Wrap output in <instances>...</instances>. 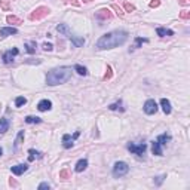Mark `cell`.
I'll use <instances>...</instances> for the list:
<instances>
[{
	"instance_id": "obj_1",
	"label": "cell",
	"mask_w": 190,
	"mask_h": 190,
	"mask_svg": "<svg viewBox=\"0 0 190 190\" xmlns=\"http://www.w3.org/2000/svg\"><path fill=\"white\" fill-rule=\"evenodd\" d=\"M126 40H128V33L125 30H116V31L101 36L95 43V48L97 49H111V48L123 45Z\"/></svg>"
},
{
	"instance_id": "obj_2",
	"label": "cell",
	"mask_w": 190,
	"mask_h": 190,
	"mask_svg": "<svg viewBox=\"0 0 190 190\" xmlns=\"http://www.w3.org/2000/svg\"><path fill=\"white\" fill-rule=\"evenodd\" d=\"M70 77H71V68L70 67H57L48 73L46 83L49 86H55V85L67 82Z\"/></svg>"
},
{
	"instance_id": "obj_3",
	"label": "cell",
	"mask_w": 190,
	"mask_h": 190,
	"mask_svg": "<svg viewBox=\"0 0 190 190\" xmlns=\"http://www.w3.org/2000/svg\"><path fill=\"white\" fill-rule=\"evenodd\" d=\"M57 30H58V33L66 34L68 39H71V42H73V43H75L77 48L83 46V43H85V39H82V37H76L75 34H73L71 31H70V30H68V27L66 25V24H60V25H57Z\"/></svg>"
},
{
	"instance_id": "obj_4",
	"label": "cell",
	"mask_w": 190,
	"mask_h": 190,
	"mask_svg": "<svg viewBox=\"0 0 190 190\" xmlns=\"http://www.w3.org/2000/svg\"><path fill=\"white\" fill-rule=\"evenodd\" d=\"M49 7L46 6H39V7H36L33 12L30 14V20L31 21H39V20H43L45 16H48L49 15Z\"/></svg>"
},
{
	"instance_id": "obj_5",
	"label": "cell",
	"mask_w": 190,
	"mask_h": 190,
	"mask_svg": "<svg viewBox=\"0 0 190 190\" xmlns=\"http://www.w3.org/2000/svg\"><path fill=\"white\" fill-rule=\"evenodd\" d=\"M128 171H129L128 163H125V162H116L115 166H113V175H115L116 178H119V177H123L125 174H128Z\"/></svg>"
},
{
	"instance_id": "obj_6",
	"label": "cell",
	"mask_w": 190,
	"mask_h": 190,
	"mask_svg": "<svg viewBox=\"0 0 190 190\" xmlns=\"http://www.w3.org/2000/svg\"><path fill=\"white\" fill-rule=\"evenodd\" d=\"M128 150L131 152V153H134V155H137V156H142L144 153H146V150H147V146L144 144V142H141V144H134V142H128Z\"/></svg>"
},
{
	"instance_id": "obj_7",
	"label": "cell",
	"mask_w": 190,
	"mask_h": 190,
	"mask_svg": "<svg viewBox=\"0 0 190 190\" xmlns=\"http://www.w3.org/2000/svg\"><path fill=\"white\" fill-rule=\"evenodd\" d=\"M18 54H20V51H18L16 48L11 49V51H6V52L3 54V62H5V64H12V62H14V58Z\"/></svg>"
},
{
	"instance_id": "obj_8",
	"label": "cell",
	"mask_w": 190,
	"mask_h": 190,
	"mask_svg": "<svg viewBox=\"0 0 190 190\" xmlns=\"http://www.w3.org/2000/svg\"><path fill=\"white\" fill-rule=\"evenodd\" d=\"M157 111V104L155 100H147L144 104V113L146 115H155Z\"/></svg>"
},
{
	"instance_id": "obj_9",
	"label": "cell",
	"mask_w": 190,
	"mask_h": 190,
	"mask_svg": "<svg viewBox=\"0 0 190 190\" xmlns=\"http://www.w3.org/2000/svg\"><path fill=\"white\" fill-rule=\"evenodd\" d=\"M79 134H80V132H79V131H76L73 137H70L68 134H66V135L62 137V141H64L62 142V146H64V149H70V147H73V141L79 137Z\"/></svg>"
},
{
	"instance_id": "obj_10",
	"label": "cell",
	"mask_w": 190,
	"mask_h": 190,
	"mask_svg": "<svg viewBox=\"0 0 190 190\" xmlns=\"http://www.w3.org/2000/svg\"><path fill=\"white\" fill-rule=\"evenodd\" d=\"M95 18H98V20H111V18H113V14H111L110 9L104 7V9H100V11L95 12Z\"/></svg>"
},
{
	"instance_id": "obj_11",
	"label": "cell",
	"mask_w": 190,
	"mask_h": 190,
	"mask_svg": "<svg viewBox=\"0 0 190 190\" xmlns=\"http://www.w3.org/2000/svg\"><path fill=\"white\" fill-rule=\"evenodd\" d=\"M27 170H28V165H25V163H20V165H15V166L11 168L12 174H15V175H21V174H24Z\"/></svg>"
},
{
	"instance_id": "obj_12",
	"label": "cell",
	"mask_w": 190,
	"mask_h": 190,
	"mask_svg": "<svg viewBox=\"0 0 190 190\" xmlns=\"http://www.w3.org/2000/svg\"><path fill=\"white\" fill-rule=\"evenodd\" d=\"M18 30L14 27H3L0 28V37H6V36H11V34H16Z\"/></svg>"
},
{
	"instance_id": "obj_13",
	"label": "cell",
	"mask_w": 190,
	"mask_h": 190,
	"mask_svg": "<svg viewBox=\"0 0 190 190\" xmlns=\"http://www.w3.org/2000/svg\"><path fill=\"white\" fill-rule=\"evenodd\" d=\"M51 107H52V102L49 101V100H42L37 104V109L40 110V111H48V110H51Z\"/></svg>"
},
{
	"instance_id": "obj_14",
	"label": "cell",
	"mask_w": 190,
	"mask_h": 190,
	"mask_svg": "<svg viewBox=\"0 0 190 190\" xmlns=\"http://www.w3.org/2000/svg\"><path fill=\"white\" fill-rule=\"evenodd\" d=\"M152 152H153V155H156V156H162V155H163L162 146L157 142V140L152 142Z\"/></svg>"
},
{
	"instance_id": "obj_15",
	"label": "cell",
	"mask_w": 190,
	"mask_h": 190,
	"mask_svg": "<svg viewBox=\"0 0 190 190\" xmlns=\"http://www.w3.org/2000/svg\"><path fill=\"white\" fill-rule=\"evenodd\" d=\"M157 36H161V37H165V36H174V31L170 30V28H163V27H159L156 30Z\"/></svg>"
},
{
	"instance_id": "obj_16",
	"label": "cell",
	"mask_w": 190,
	"mask_h": 190,
	"mask_svg": "<svg viewBox=\"0 0 190 190\" xmlns=\"http://www.w3.org/2000/svg\"><path fill=\"white\" fill-rule=\"evenodd\" d=\"M161 104H162L163 113H165V115H170V113H171V102H170V100L162 98V100H161Z\"/></svg>"
},
{
	"instance_id": "obj_17",
	"label": "cell",
	"mask_w": 190,
	"mask_h": 190,
	"mask_svg": "<svg viewBox=\"0 0 190 190\" xmlns=\"http://www.w3.org/2000/svg\"><path fill=\"white\" fill-rule=\"evenodd\" d=\"M28 153H30V156H28V161L31 162V161H34V159H42L43 157V153H40V152H36L34 149H30L28 150Z\"/></svg>"
},
{
	"instance_id": "obj_18",
	"label": "cell",
	"mask_w": 190,
	"mask_h": 190,
	"mask_svg": "<svg viewBox=\"0 0 190 190\" xmlns=\"http://www.w3.org/2000/svg\"><path fill=\"white\" fill-rule=\"evenodd\" d=\"M86 166H88V161H86V159H80L79 162L76 163V168H75V170L77 171V172H82V171L86 170Z\"/></svg>"
},
{
	"instance_id": "obj_19",
	"label": "cell",
	"mask_w": 190,
	"mask_h": 190,
	"mask_svg": "<svg viewBox=\"0 0 190 190\" xmlns=\"http://www.w3.org/2000/svg\"><path fill=\"white\" fill-rule=\"evenodd\" d=\"M7 129H9V120H7L6 117L0 119V134H5Z\"/></svg>"
},
{
	"instance_id": "obj_20",
	"label": "cell",
	"mask_w": 190,
	"mask_h": 190,
	"mask_svg": "<svg viewBox=\"0 0 190 190\" xmlns=\"http://www.w3.org/2000/svg\"><path fill=\"white\" fill-rule=\"evenodd\" d=\"M168 141H171V135H168V134H162V135L157 137V142H159L161 146H166Z\"/></svg>"
},
{
	"instance_id": "obj_21",
	"label": "cell",
	"mask_w": 190,
	"mask_h": 190,
	"mask_svg": "<svg viewBox=\"0 0 190 190\" xmlns=\"http://www.w3.org/2000/svg\"><path fill=\"white\" fill-rule=\"evenodd\" d=\"M24 46H25V51L28 54H34L36 52V42H27Z\"/></svg>"
},
{
	"instance_id": "obj_22",
	"label": "cell",
	"mask_w": 190,
	"mask_h": 190,
	"mask_svg": "<svg viewBox=\"0 0 190 190\" xmlns=\"http://www.w3.org/2000/svg\"><path fill=\"white\" fill-rule=\"evenodd\" d=\"M6 21L9 24H22V21H21L18 16H15V15H9L6 18Z\"/></svg>"
},
{
	"instance_id": "obj_23",
	"label": "cell",
	"mask_w": 190,
	"mask_h": 190,
	"mask_svg": "<svg viewBox=\"0 0 190 190\" xmlns=\"http://www.w3.org/2000/svg\"><path fill=\"white\" fill-rule=\"evenodd\" d=\"M75 70H76V71H77V73H79L80 76H86V75H88V70L83 67V66H80V64H76V66H75Z\"/></svg>"
},
{
	"instance_id": "obj_24",
	"label": "cell",
	"mask_w": 190,
	"mask_h": 190,
	"mask_svg": "<svg viewBox=\"0 0 190 190\" xmlns=\"http://www.w3.org/2000/svg\"><path fill=\"white\" fill-rule=\"evenodd\" d=\"M22 138H24V131H21L20 134H18V137H16V140H15V150L20 149L21 146V141H22Z\"/></svg>"
},
{
	"instance_id": "obj_25",
	"label": "cell",
	"mask_w": 190,
	"mask_h": 190,
	"mask_svg": "<svg viewBox=\"0 0 190 190\" xmlns=\"http://www.w3.org/2000/svg\"><path fill=\"white\" fill-rule=\"evenodd\" d=\"M25 122L27 123H42L40 117H34V116H27L25 117Z\"/></svg>"
},
{
	"instance_id": "obj_26",
	"label": "cell",
	"mask_w": 190,
	"mask_h": 190,
	"mask_svg": "<svg viewBox=\"0 0 190 190\" xmlns=\"http://www.w3.org/2000/svg\"><path fill=\"white\" fill-rule=\"evenodd\" d=\"M25 102H27V98H25V97H18V98L15 100V106H16V107H22Z\"/></svg>"
},
{
	"instance_id": "obj_27",
	"label": "cell",
	"mask_w": 190,
	"mask_h": 190,
	"mask_svg": "<svg viewBox=\"0 0 190 190\" xmlns=\"http://www.w3.org/2000/svg\"><path fill=\"white\" fill-rule=\"evenodd\" d=\"M109 109H110V110H120V111H123L122 101H117V102H115V104H110Z\"/></svg>"
},
{
	"instance_id": "obj_28",
	"label": "cell",
	"mask_w": 190,
	"mask_h": 190,
	"mask_svg": "<svg viewBox=\"0 0 190 190\" xmlns=\"http://www.w3.org/2000/svg\"><path fill=\"white\" fill-rule=\"evenodd\" d=\"M111 76H113V73H111V67H110V66H107V73L104 75V77H102V79H104V80H109V79H111Z\"/></svg>"
},
{
	"instance_id": "obj_29",
	"label": "cell",
	"mask_w": 190,
	"mask_h": 190,
	"mask_svg": "<svg viewBox=\"0 0 190 190\" xmlns=\"http://www.w3.org/2000/svg\"><path fill=\"white\" fill-rule=\"evenodd\" d=\"M146 42H147V39H141V37H137V39H135V46L132 48V49H135V48H140V45H141V43H146Z\"/></svg>"
},
{
	"instance_id": "obj_30",
	"label": "cell",
	"mask_w": 190,
	"mask_h": 190,
	"mask_svg": "<svg viewBox=\"0 0 190 190\" xmlns=\"http://www.w3.org/2000/svg\"><path fill=\"white\" fill-rule=\"evenodd\" d=\"M180 18H181V20H189L190 12L189 11H181V12H180Z\"/></svg>"
},
{
	"instance_id": "obj_31",
	"label": "cell",
	"mask_w": 190,
	"mask_h": 190,
	"mask_svg": "<svg viewBox=\"0 0 190 190\" xmlns=\"http://www.w3.org/2000/svg\"><path fill=\"white\" fill-rule=\"evenodd\" d=\"M42 49H43V51H48V52H51V51L54 49V46H52L51 43H43V45H42Z\"/></svg>"
},
{
	"instance_id": "obj_32",
	"label": "cell",
	"mask_w": 190,
	"mask_h": 190,
	"mask_svg": "<svg viewBox=\"0 0 190 190\" xmlns=\"http://www.w3.org/2000/svg\"><path fill=\"white\" fill-rule=\"evenodd\" d=\"M68 177H70V174H68L67 170H62L61 172H60V178H62V180H67Z\"/></svg>"
},
{
	"instance_id": "obj_33",
	"label": "cell",
	"mask_w": 190,
	"mask_h": 190,
	"mask_svg": "<svg viewBox=\"0 0 190 190\" xmlns=\"http://www.w3.org/2000/svg\"><path fill=\"white\" fill-rule=\"evenodd\" d=\"M125 9H126V12H132V11H135V6L126 2V3H125Z\"/></svg>"
},
{
	"instance_id": "obj_34",
	"label": "cell",
	"mask_w": 190,
	"mask_h": 190,
	"mask_svg": "<svg viewBox=\"0 0 190 190\" xmlns=\"http://www.w3.org/2000/svg\"><path fill=\"white\" fill-rule=\"evenodd\" d=\"M165 178H166V175L156 177V180H155V184H156V186H161V184H162V181H163V180H165Z\"/></svg>"
},
{
	"instance_id": "obj_35",
	"label": "cell",
	"mask_w": 190,
	"mask_h": 190,
	"mask_svg": "<svg viewBox=\"0 0 190 190\" xmlns=\"http://www.w3.org/2000/svg\"><path fill=\"white\" fill-rule=\"evenodd\" d=\"M161 5V0H152L150 2V7H157Z\"/></svg>"
},
{
	"instance_id": "obj_36",
	"label": "cell",
	"mask_w": 190,
	"mask_h": 190,
	"mask_svg": "<svg viewBox=\"0 0 190 190\" xmlns=\"http://www.w3.org/2000/svg\"><path fill=\"white\" fill-rule=\"evenodd\" d=\"M2 7H3L5 11H7V9H9V0H2Z\"/></svg>"
},
{
	"instance_id": "obj_37",
	"label": "cell",
	"mask_w": 190,
	"mask_h": 190,
	"mask_svg": "<svg viewBox=\"0 0 190 190\" xmlns=\"http://www.w3.org/2000/svg\"><path fill=\"white\" fill-rule=\"evenodd\" d=\"M49 187H51V186H49V184H48V183H42L40 186H39V190H43V189H49Z\"/></svg>"
},
{
	"instance_id": "obj_38",
	"label": "cell",
	"mask_w": 190,
	"mask_h": 190,
	"mask_svg": "<svg viewBox=\"0 0 190 190\" xmlns=\"http://www.w3.org/2000/svg\"><path fill=\"white\" fill-rule=\"evenodd\" d=\"M9 184H11V186H12V187H16V186H18V183H16V181H15V180H12V178H11V180H9Z\"/></svg>"
},
{
	"instance_id": "obj_39",
	"label": "cell",
	"mask_w": 190,
	"mask_h": 190,
	"mask_svg": "<svg viewBox=\"0 0 190 190\" xmlns=\"http://www.w3.org/2000/svg\"><path fill=\"white\" fill-rule=\"evenodd\" d=\"M113 7H115L116 11H117V14H119V15H120V16H122V15H123V12H122V11H120V7H117V6H116V5H115V6H113Z\"/></svg>"
},
{
	"instance_id": "obj_40",
	"label": "cell",
	"mask_w": 190,
	"mask_h": 190,
	"mask_svg": "<svg viewBox=\"0 0 190 190\" xmlns=\"http://www.w3.org/2000/svg\"><path fill=\"white\" fill-rule=\"evenodd\" d=\"M178 2H180V5H183V6L189 5V2H187V0H178Z\"/></svg>"
},
{
	"instance_id": "obj_41",
	"label": "cell",
	"mask_w": 190,
	"mask_h": 190,
	"mask_svg": "<svg viewBox=\"0 0 190 190\" xmlns=\"http://www.w3.org/2000/svg\"><path fill=\"white\" fill-rule=\"evenodd\" d=\"M68 2H70L71 5H75V6H79V2H77V0H68Z\"/></svg>"
},
{
	"instance_id": "obj_42",
	"label": "cell",
	"mask_w": 190,
	"mask_h": 190,
	"mask_svg": "<svg viewBox=\"0 0 190 190\" xmlns=\"http://www.w3.org/2000/svg\"><path fill=\"white\" fill-rule=\"evenodd\" d=\"M83 2H85V3H89V2H92V0H83Z\"/></svg>"
},
{
	"instance_id": "obj_43",
	"label": "cell",
	"mask_w": 190,
	"mask_h": 190,
	"mask_svg": "<svg viewBox=\"0 0 190 190\" xmlns=\"http://www.w3.org/2000/svg\"><path fill=\"white\" fill-rule=\"evenodd\" d=\"M2 153H3V152H2V149H0V156H2Z\"/></svg>"
}]
</instances>
